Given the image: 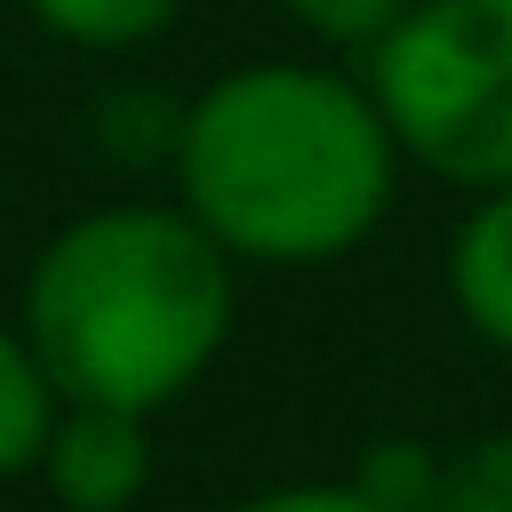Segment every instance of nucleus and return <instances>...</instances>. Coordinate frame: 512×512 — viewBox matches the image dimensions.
I'll list each match as a JSON object with an SVG mask.
<instances>
[{
  "instance_id": "nucleus-3",
  "label": "nucleus",
  "mask_w": 512,
  "mask_h": 512,
  "mask_svg": "<svg viewBox=\"0 0 512 512\" xmlns=\"http://www.w3.org/2000/svg\"><path fill=\"white\" fill-rule=\"evenodd\" d=\"M368 88L424 176L512 184V0H416L368 48Z\"/></svg>"
},
{
  "instance_id": "nucleus-4",
  "label": "nucleus",
  "mask_w": 512,
  "mask_h": 512,
  "mask_svg": "<svg viewBox=\"0 0 512 512\" xmlns=\"http://www.w3.org/2000/svg\"><path fill=\"white\" fill-rule=\"evenodd\" d=\"M32 480L56 496V512H136L152 488V416L64 400Z\"/></svg>"
},
{
  "instance_id": "nucleus-9",
  "label": "nucleus",
  "mask_w": 512,
  "mask_h": 512,
  "mask_svg": "<svg viewBox=\"0 0 512 512\" xmlns=\"http://www.w3.org/2000/svg\"><path fill=\"white\" fill-rule=\"evenodd\" d=\"M424 512H512V424L448 448Z\"/></svg>"
},
{
  "instance_id": "nucleus-10",
  "label": "nucleus",
  "mask_w": 512,
  "mask_h": 512,
  "mask_svg": "<svg viewBox=\"0 0 512 512\" xmlns=\"http://www.w3.org/2000/svg\"><path fill=\"white\" fill-rule=\"evenodd\" d=\"M280 8H288L320 48H360V56H368L416 0H280Z\"/></svg>"
},
{
  "instance_id": "nucleus-2",
  "label": "nucleus",
  "mask_w": 512,
  "mask_h": 512,
  "mask_svg": "<svg viewBox=\"0 0 512 512\" xmlns=\"http://www.w3.org/2000/svg\"><path fill=\"white\" fill-rule=\"evenodd\" d=\"M16 328L64 400L160 416L232 336V256L176 200L80 208L32 256Z\"/></svg>"
},
{
  "instance_id": "nucleus-11",
  "label": "nucleus",
  "mask_w": 512,
  "mask_h": 512,
  "mask_svg": "<svg viewBox=\"0 0 512 512\" xmlns=\"http://www.w3.org/2000/svg\"><path fill=\"white\" fill-rule=\"evenodd\" d=\"M232 512H376L352 480H280V488H256L240 496Z\"/></svg>"
},
{
  "instance_id": "nucleus-7",
  "label": "nucleus",
  "mask_w": 512,
  "mask_h": 512,
  "mask_svg": "<svg viewBox=\"0 0 512 512\" xmlns=\"http://www.w3.org/2000/svg\"><path fill=\"white\" fill-rule=\"evenodd\" d=\"M24 8L48 40H64L80 56H136L176 24L184 0H24Z\"/></svg>"
},
{
  "instance_id": "nucleus-5",
  "label": "nucleus",
  "mask_w": 512,
  "mask_h": 512,
  "mask_svg": "<svg viewBox=\"0 0 512 512\" xmlns=\"http://www.w3.org/2000/svg\"><path fill=\"white\" fill-rule=\"evenodd\" d=\"M448 296L480 344L512 360V184L472 192L456 240H448Z\"/></svg>"
},
{
  "instance_id": "nucleus-6",
  "label": "nucleus",
  "mask_w": 512,
  "mask_h": 512,
  "mask_svg": "<svg viewBox=\"0 0 512 512\" xmlns=\"http://www.w3.org/2000/svg\"><path fill=\"white\" fill-rule=\"evenodd\" d=\"M56 408H64V392H56V376L40 368L32 336H24L16 320H0V488L40 472V448H48Z\"/></svg>"
},
{
  "instance_id": "nucleus-1",
  "label": "nucleus",
  "mask_w": 512,
  "mask_h": 512,
  "mask_svg": "<svg viewBox=\"0 0 512 512\" xmlns=\"http://www.w3.org/2000/svg\"><path fill=\"white\" fill-rule=\"evenodd\" d=\"M176 208L232 264L352 256L400 192V136L368 80L304 56L216 72L176 120Z\"/></svg>"
},
{
  "instance_id": "nucleus-8",
  "label": "nucleus",
  "mask_w": 512,
  "mask_h": 512,
  "mask_svg": "<svg viewBox=\"0 0 512 512\" xmlns=\"http://www.w3.org/2000/svg\"><path fill=\"white\" fill-rule=\"evenodd\" d=\"M440 456H448V448H432V440H416V432H384V440L360 448L352 488H360L376 512H424V504H432V480H440Z\"/></svg>"
}]
</instances>
